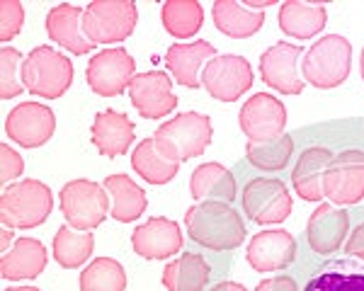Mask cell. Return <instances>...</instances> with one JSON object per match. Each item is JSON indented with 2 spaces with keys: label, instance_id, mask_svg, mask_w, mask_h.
Here are the masks:
<instances>
[{
  "label": "cell",
  "instance_id": "cell-1",
  "mask_svg": "<svg viewBox=\"0 0 364 291\" xmlns=\"http://www.w3.org/2000/svg\"><path fill=\"white\" fill-rule=\"evenodd\" d=\"M187 233L209 250H236L245 241V224L226 202H199L185 214Z\"/></svg>",
  "mask_w": 364,
  "mask_h": 291
},
{
  "label": "cell",
  "instance_id": "cell-2",
  "mask_svg": "<svg viewBox=\"0 0 364 291\" xmlns=\"http://www.w3.org/2000/svg\"><path fill=\"white\" fill-rule=\"evenodd\" d=\"M54 209V194L39 180H20L10 185L0 197V221L8 229H34L49 219Z\"/></svg>",
  "mask_w": 364,
  "mask_h": 291
},
{
  "label": "cell",
  "instance_id": "cell-3",
  "mask_svg": "<svg viewBox=\"0 0 364 291\" xmlns=\"http://www.w3.org/2000/svg\"><path fill=\"white\" fill-rule=\"evenodd\" d=\"M211 136H214L211 116L202 112H185L158 126L154 141L168 158L182 163L202 155L211 143Z\"/></svg>",
  "mask_w": 364,
  "mask_h": 291
},
{
  "label": "cell",
  "instance_id": "cell-4",
  "mask_svg": "<svg viewBox=\"0 0 364 291\" xmlns=\"http://www.w3.org/2000/svg\"><path fill=\"white\" fill-rule=\"evenodd\" d=\"M301 71L306 83L318 90L343 85L352 71V44L340 34H326L306 51L301 61Z\"/></svg>",
  "mask_w": 364,
  "mask_h": 291
},
{
  "label": "cell",
  "instance_id": "cell-5",
  "mask_svg": "<svg viewBox=\"0 0 364 291\" xmlns=\"http://www.w3.org/2000/svg\"><path fill=\"white\" fill-rule=\"evenodd\" d=\"M73 83V63L51 46H37L25 58V87L32 95L58 100Z\"/></svg>",
  "mask_w": 364,
  "mask_h": 291
},
{
  "label": "cell",
  "instance_id": "cell-6",
  "mask_svg": "<svg viewBox=\"0 0 364 291\" xmlns=\"http://www.w3.org/2000/svg\"><path fill=\"white\" fill-rule=\"evenodd\" d=\"M58 204L68 226L78 231L97 229L109 214L107 192L92 180H70L68 185H63Z\"/></svg>",
  "mask_w": 364,
  "mask_h": 291
},
{
  "label": "cell",
  "instance_id": "cell-7",
  "mask_svg": "<svg viewBox=\"0 0 364 291\" xmlns=\"http://www.w3.org/2000/svg\"><path fill=\"white\" fill-rule=\"evenodd\" d=\"M139 10L129 0H92L85 8V34L92 44H117L132 37Z\"/></svg>",
  "mask_w": 364,
  "mask_h": 291
},
{
  "label": "cell",
  "instance_id": "cell-8",
  "mask_svg": "<svg viewBox=\"0 0 364 291\" xmlns=\"http://www.w3.org/2000/svg\"><path fill=\"white\" fill-rule=\"evenodd\" d=\"M87 85L100 97H117L136 78V61L127 49H105L90 58L85 71Z\"/></svg>",
  "mask_w": 364,
  "mask_h": 291
},
{
  "label": "cell",
  "instance_id": "cell-9",
  "mask_svg": "<svg viewBox=\"0 0 364 291\" xmlns=\"http://www.w3.org/2000/svg\"><path fill=\"white\" fill-rule=\"evenodd\" d=\"M243 209L252 224H282L291 214V194L277 177H255L243 190Z\"/></svg>",
  "mask_w": 364,
  "mask_h": 291
},
{
  "label": "cell",
  "instance_id": "cell-10",
  "mask_svg": "<svg viewBox=\"0 0 364 291\" xmlns=\"http://www.w3.org/2000/svg\"><path fill=\"white\" fill-rule=\"evenodd\" d=\"M202 85L214 100L236 102L252 85V68L248 58L236 54L211 58L202 71Z\"/></svg>",
  "mask_w": 364,
  "mask_h": 291
},
{
  "label": "cell",
  "instance_id": "cell-11",
  "mask_svg": "<svg viewBox=\"0 0 364 291\" xmlns=\"http://www.w3.org/2000/svg\"><path fill=\"white\" fill-rule=\"evenodd\" d=\"M323 194L333 204L348 207L364 197V153L362 150H343L333 155L323 177Z\"/></svg>",
  "mask_w": 364,
  "mask_h": 291
},
{
  "label": "cell",
  "instance_id": "cell-12",
  "mask_svg": "<svg viewBox=\"0 0 364 291\" xmlns=\"http://www.w3.org/2000/svg\"><path fill=\"white\" fill-rule=\"evenodd\" d=\"M56 116L42 102H22L5 119V133L22 148H39L54 136Z\"/></svg>",
  "mask_w": 364,
  "mask_h": 291
},
{
  "label": "cell",
  "instance_id": "cell-13",
  "mask_svg": "<svg viewBox=\"0 0 364 291\" xmlns=\"http://www.w3.org/2000/svg\"><path fill=\"white\" fill-rule=\"evenodd\" d=\"M238 124L248 141H262L284 133L287 126V107L269 92H257L248 97V102L240 107Z\"/></svg>",
  "mask_w": 364,
  "mask_h": 291
},
{
  "label": "cell",
  "instance_id": "cell-14",
  "mask_svg": "<svg viewBox=\"0 0 364 291\" xmlns=\"http://www.w3.org/2000/svg\"><path fill=\"white\" fill-rule=\"evenodd\" d=\"M299 58L301 46L279 42L269 46L260 56V78L262 83L274 87L282 95H299L304 90V78H299Z\"/></svg>",
  "mask_w": 364,
  "mask_h": 291
},
{
  "label": "cell",
  "instance_id": "cell-15",
  "mask_svg": "<svg viewBox=\"0 0 364 291\" xmlns=\"http://www.w3.org/2000/svg\"><path fill=\"white\" fill-rule=\"evenodd\" d=\"M129 97L144 119H161L178 107V97L173 95L170 78L163 71L139 73L129 85Z\"/></svg>",
  "mask_w": 364,
  "mask_h": 291
},
{
  "label": "cell",
  "instance_id": "cell-16",
  "mask_svg": "<svg viewBox=\"0 0 364 291\" xmlns=\"http://www.w3.org/2000/svg\"><path fill=\"white\" fill-rule=\"evenodd\" d=\"M132 246L134 253L144 260H168L175 253H180L185 246V238H182V231L175 221L156 216L141 224L132 233Z\"/></svg>",
  "mask_w": 364,
  "mask_h": 291
},
{
  "label": "cell",
  "instance_id": "cell-17",
  "mask_svg": "<svg viewBox=\"0 0 364 291\" xmlns=\"http://www.w3.org/2000/svg\"><path fill=\"white\" fill-rule=\"evenodd\" d=\"M248 265L255 272H277L289 267L296 258V241L291 233L274 229L255 233L248 243Z\"/></svg>",
  "mask_w": 364,
  "mask_h": 291
},
{
  "label": "cell",
  "instance_id": "cell-18",
  "mask_svg": "<svg viewBox=\"0 0 364 291\" xmlns=\"http://www.w3.org/2000/svg\"><path fill=\"white\" fill-rule=\"evenodd\" d=\"M83 20H85L83 8L70 5V3H61L46 15V34H49L58 46L70 51V54H75V56L90 54L95 44L87 39Z\"/></svg>",
  "mask_w": 364,
  "mask_h": 291
},
{
  "label": "cell",
  "instance_id": "cell-19",
  "mask_svg": "<svg viewBox=\"0 0 364 291\" xmlns=\"http://www.w3.org/2000/svg\"><path fill=\"white\" fill-rule=\"evenodd\" d=\"M350 231V216L345 209H336L331 204H321L309 216L306 224V241L314 253L331 255L345 243Z\"/></svg>",
  "mask_w": 364,
  "mask_h": 291
},
{
  "label": "cell",
  "instance_id": "cell-20",
  "mask_svg": "<svg viewBox=\"0 0 364 291\" xmlns=\"http://www.w3.org/2000/svg\"><path fill=\"white\" fill-rule=\"evenodd\" d=\"M134 133H136V126L132 124L127 114L105 109L92 121L90 138L100 153L107 155V158H117V155H124L132 148V141L136 138Z\"/></svg>",
  "mask_w": 364,
  "mask_h": 291
},
{
  "label": "cell",
  "instance_id": "cell-21",
  "mask_svg": "<svg viewBox=\"0 0 364 291\" xmlns=\"http://www.w3.org/2000/svg\"><path fill=\"white\" fill-rule=\"evenodd\" d=\"M211 58H216V49L209 42L199 39L190 44H173L168 49L166 63L173 73V78L185 87H199L202 85V68L207 66Z\"/></svg>",
  "mask_w": 364,
  "mask_h": 291
},
{
  "label": "cell",
  "instance_id": "cell-22",
  "mask_svg": "<svg viewBox=\"0 0 364 291\" xmlns=\"http://www.w3.org/2000/svg\"><path fill=\"white\" fill-rule=\"evenodd\" d=\"M331 160L333 153L328 148H321V146L306 148L299 155L294 170H291V185H294L296 194L304 202H321L326 197L323 194V177H326Z\"/></svg>",
  "mask_w": 364,
  "mask_h": 291
},
{
  "label": "cell",
  "instance_id": "cell-23",
  "mask_svg": "<svg viewBox=\"0 0 364 291\" xmlns=\"http://www.w3.org/2000/svg\"><path fill=\"white\" fill-rule=\"evenodd\" d=\"M46 267V250L37 238H17L15 246L0 260L3 279L20 282V279H34Z\"/></svg>",
  "mask_w": 364,
  "mask_h": 291
},
{
  "label": "cell",
  "instance_id": "cell-24",
  "mask_svg": "<svg viewBox=\"0 0 364 291\" xmlns=\"http://www.w3.org/2000/svg\"><path fill=\"white\" fill-rule=\"evenodd\" d=\"M279 29L287 37L311 39L323 32L328 22V10L321 3H301V0H287L279 5Z\"/></svg>",
  "mask_w": 364,
  "mask_h": 291
},
{
  "label": "cell",
  "instance_id": "cell-25",
  "mask_svg": "<svg viewBox=\"0 0 364 291\" xmlns=\"http://www.w3.org/2000/svg\"><path fill=\"white\" fill-rule=\"evenodd\" d=\"M190 194L195 199L231 204L236 199V177L221 163H204V165L195 168V172H192Z\"/></svg>",
  "mask_w": 364,
  "mask_h": 291
},
{
  "label": "cell",
  "instance_id": "cell-26",
  "mask_svg": "<svg viewBox=\"0 0 364 291\" xmlns=\"http://www.w3.org/2000/svg\"><path fill=\"white\" fill-rule=\"evenodd\" d=\"M211 17H214L216 29L231 39H248L255 32H260L262 22H265V15L245 8L236 0H216L211 8Z\"/></svg>",
  "mask_w": 364,
  "mask_h": 291
},
{
  "label": "cell",
  "instance_id": "cell-27",
  "mask_svg": "<svg viewBox=\"0 0 364 291\" xmlns=\"http://www.w3.org/2000/svg\"><path fill=\"white\" fill-rule=\"evenodd\" d=\"M211 277V267L204 255L185 253L163 270V287L168 291H204Z\"/></svg>",
  "mask_w": 364,
  "mask_h": 291
},
{
  "label": "cell",
  "instance_id": "cell-28",
  "mask_svg": "<svg viewBox=\"0 0 364 291\" xmlns=\"http://www.w3.org/2000/svg\"><path fill=\"white\" fill-rule=\"evenodd\" d=\"M102 187L112 197V219L122 221V224L136 221L149 207L146 192L129 175H107Z\"/></svg>",
  "mask_w": 364,
  "mask_h": 291
},
{
  "label": "cell",
  "instance_id": "cell-29",
  "mask_svg": "<svg viewBox=\"0 0 364 291\" xmlns=\"http://www.w3.org/2000/svg\"><path fill=\"white\" fill-rule=\"evenodd\" d=\"M132 165H134V170H136V175H141V177L151 185H168L180 170V160L168 158L156 146L154 138H146V141H141L136 148H134Z\"/></svg>",
  "mask_w": 364,
  "mask_h": 291
},
{
  "label": "cell",
  "instance_id": "cell-30",
  "mask_svg": "<svg viewBox=\"0 0 364 291\" xmlns=\"http://www.w3.org/2000/svg\"><path fill=\"white\" fill-rule=\"evenodd\" d=\"M294 153V138L289 133H279L274 138H262V141H248L245 143V155L248 163L257 170L277 172L284 170L287 163Z\"/></svg>",
  "mask_w": 364,
  "mask_h": 291
},
{
  "label": "cell",
  "instance_id": "cell-31",
  "mask_svg": "<svg viewBox=\"0 0 364 291\" xmlns=\"http://www.w3.org/2000/svg\"><path fill=\"white\" fill-rule=\"evenodd\" d=\"M161 20L170 37L190 39L202 29L204 8L197 0H168L161 8Z\"/></svg>",
  "mask_w": 364,
  "mask_h": 291
},
{
  "label": "cell",
  "instance_id": "cell-32",
  "mask_svg": "<svg viewBox=\"0 0 364 291\" xmlns=\"http://www.w3.org/2000/svg\"><path fill=\"white\" fill-rule=\"evenodd\" d=\"M54 260L66 270H75L92 255L95 238L92 233H73L70 226H61L54 236Z\"/></svg>",
  "mask_w": 364,
  "mask_h": 291
},
{
  "label": "cell",
  "instance_id": "cell-33",
  "mask_svg": "<svg viewBox=\"0 0 364 291\" xmlns=\"http://www.w3.org/2000/svg\"><path fill=\"white\" fill-rule=\"evenodd\" d=\"M127 272L112 258H97L80 272V291H124Z\"/></svg>",
  "mask_w": 364,
  "mask_h": 291
},
{
  "label": "cell",
  "instance_id": "cell-34",
  "mask_svg": "<svg viewBox=\"0 0 364 291\" xmlns=\"http://www.w3.org/2000/svg\"><path fill=\"white\" fill-rule=\"evenodd\" d=\"M304 291H364V272L350 265H336L316 275Z\"/></svg>",
  "mask_w": 364,
  "mask_h": 291
},
{
  "label": "cell",
  "instance_id": "cell-35",
  "mask_svg": "<svg viewBox=\"0 0 364 291\" xmlns=\"http://www.w3.org/2000/svg\"><path fill=\"white\" fill-rule=\"evenodd\" d=\"M0 100L20 97L25 90V56L13 46L0 51Z\"/></svg>",
  "mask_w": 364,
  "mask_h": 291
},
{
  "label": "cell",
  "instance_id": "cell-36",
  "mask_svg": "<svg viewBox=\"0 0 364 291\" xmlns=\"http://www.w3.org/2000/svg\"><path fill=\"white\" fill-rule=\"evenodd\" d=\"M25 22L20 0H0V42H10Z\"/></svg>",
  "mask_w": 364,
  "mask_h": 291
},
{
  "label": "cell",
  "instance_id": "cell-37",
  "mask_svg": "<svg viewBox=\"0 0 364 291\" xmlns=\"http://www.w3.org/2000/svg\"><path fill=\"white\" fill-rule=\"evenodd\" d=\"M25 170V160H22V155L17 153L13 146L3 143L0 146V180L3 182H13L17 180Z\"/></svg>",
  "mask_w": 364,
  "mask_h": 291
},
{
  "label": "cell",
  "instance_id": "cell-38",
  "mask_svg": "<svg viewBox=\"0 0 364 291\" xmlns=\"http://www.w3.org/2000/svg\"><path fill=\"white\" fill-rule=\"evenodd\" d=\"M345 253H348L350 258H357L364 262V224H360L350 233L348 243H345Z\"/></svg>",
  "mask_w": 364,
  "mask_h": 291
},
{
  "label": "cell",
  "instance_id": "cell-39",
  "mask_svg": "<svg viewBox=\"0 0 364 291\" xmlns=\"http://www.w3.org/2000/svg\"><path fill=\"white\" fill-rule=\"evenodd\" d=\"M255 291H299L296 282L291 277H269L257 284Z\"/></svg>",
  "mask_w": 364,
  "mask_h": 291
},
{
  "label": "cell",
  "instance_id": "cell-40",
  "mask_svg": "<svg viewBox=\"0 0 364 291\" xmlns=\"http://www.w3.org/2000/svg\"><path fill=\"white\" fill-rule=\"evenodd\" d=\"M211 291H248L243 287V284H238V282H221V284H216Z\"/></svg>",
  "mask_w": 364,
  "mask_h": 291
},
{
  "label": "cell",
  "instance_id": "cell-41",
  "mask_svg": "<svg viewBox=\"0 0 364 291\" xmlns=\"http://www.w3.org/2000/svg\"><path fill=\"white\" fill-rule=\"evenodd\" d=\"M8 243H10V231H8V229H3V250L8 248Z\"/></svg>",
  "mask_w": 364,
  "mask_h": 291
},
{
  "label": "cell",
  "instance_id": "cell-42",
  "mask_svg": "<svg viewBox=\"0 0 364 291\" xmlns=\"http://www.w3.org/2000/svg\"><path fill=\"white\" fill-rule=\"evenodd\" d=\"M5 291H39L37 287H13V289H5Z\"/></svg>",
  "mask_w": 364,
  "mask_h": 291
},
{
  "label": "cell",
  "instance_id": "cell-43",
  "mask_svg": "<svg viewBox=\"0 0 364 291\" xmlns=\"http://www.w3.org/2000/svg\"><path fill=\"white\" fill-rule=\"evenodd\" d=\"M360 71H362V80H364V49H362V58H360Z\"/></svg>",
  "mask_w": 364,
  "mask_h": 291
}]
</instances>
